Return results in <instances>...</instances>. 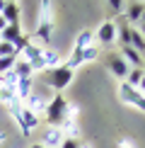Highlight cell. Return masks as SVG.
Listing matches in <instances>:
<instances>
[{
	"label": "cell",
	"instance_id": "cell-14",
	"mask_svg": "<svg viewBox=\"0 0 145 148\" xmlns=\"http://www.w3.org/2000/svg\"><path fill=\"white\" fill-rule=\"evenodd\" d=\"M143 75H145V71H143V68H131V71H128V75H126V80H123V83L128 85V88H136V90H138V85H140V80H143Z\"/></svg>",
	"mask_w": 145,
	"mask_h": 148
},
{
	"label": "cell",
	"instance_id": "cell-3",
	"mask_svg": "<svg viewBox=\"0 0 145 148\" xmlns=\"http://www.w3.org/2000/svg\"><path fill=\"white\" fill-rule=\"evenodd\" d=\"M41 12H39V29H36V41H41V44H48L51 41V29H53V20H51V3L44 0V3L39 5Z\"/></svg>",
	"mask_w": 145,
	"mask_h": 148
},
{
	"label": "cell",
	"instance_id": "cell-4",
	"mask_svg": "<svg viewBox=\"0 0 145 148\" xmlns=\"http://www.w3.org/2000/svg\"><path fill=\"white\" fill-rule=\"evenodd\" d=\"M106 68L111 71V75H114V78L126 80V75H128V71H131V66L123 61V56H121V53L114 51V53H109V56H106Z\"/></svg>",
	"mask_w": 145,
	"mask_h": 148
},
{
	"label": "cell",
	"instance_id": "cell-13",
	"mask_svg": "<svg viewBox=\"0 0 145 148\" xmlns=\"http://www.w3.org/2000/svg\"><path fill=\"white\" fill-rule=\"evenodd\" d=\"M92 41H94V32H92V29H82V32L77 34V41H75V51H82V49L92 46Z\"/></svg>",
	"mask_w": 145,
	"mask_h": 148
},
{
	"label": "cell",
	"instance_id": "cell-16",
	"mask_svg": "<svg viewBox=\"0 0 145 148\" xmlns=\"http://www.w3.org/2000/svg\"><path fill=\"white\" fill-rule=\"evenodd\" d=\"M106 8L111 10V15H116V17H123L126 3H121V0H109V3H106Z\"/></svg>",
	"mask_w": 145,
	"mask_h": 148
},
{
	"label": "cell",
	"instance_id": "cell-5",
	"mask_svg": "<svg viewBox=\"0 0 145 148\" xmlns=\"http://www.w3.org/2000/svg\"><path fill=\"white\" fill-rule=\"evenodd\" d=\"M97 41H99L104 49H109V46L116 44V22H114V20L102 22L99 29H97Z\"/></svg>",
	"mask_w": 145,
	"mask_h": 148
},
{
	"label": "cell",
	"instance_id": "cell-1",
	"mask_svg": "<svg viewBox=\"0 0 145 148\" xmlns=\"http://www.w3.org/2000/svg\"><path fill=\"white\" fill-rule=\"evenodd\" d=\"M72 80V68H68V66H56V68H46L44 71V83L48 85V88L53 90H63L68 88Z\"/></svg>",
	"mask_w": 145,
	"mask_h": 148
},
{
	"label": "cell",
	"instance_id": "cell-17",
	"mask_svg": "<svg viewBox=\"0 0 145 148\" xmlns=\"http://www.w3.org/2000/svg\"><path fill=\"white\" fill-rule=\"evenodd\" d=\"M44 63H46V68H56V66H58L56 51H48V49H44Z\"/></svg>",
	"mask_w": 145,
	"mask_h": 148
},
{
	"label": "cell",
	"instance_id": "cell-24",
	"mask_svg": "<svg viewBox=\"0 0 145 148\" xmlns=\"http://www.w3.org/2000/svg\"><path fill=\"white\" fill-rule=\"evenodd\" d=\"M140 22H143V24H145V12H143V17H140Z\"/></svg>",
	"mask_w": 145,
	"mask_h": 148
},
{
	"label": "cell",
	"instance_id": "cell-11",
	"mask_svg": "<svg viewBox=\"0 0 145 148\" xmlns=\"http://www.w3.org/2000/svg\"><path fill=\"white\" fill-rule=\"evenodd\" d=\"M22 36V29H20V24H7V27L0 32V41H7V44H15L17 39Z\"/></svg>",
	"mask_w": 145,
	"mask_h": 148
},
{
	"label": "cell",
	"instance_id": "cell-15",
	"mask_svg": "<svg viewBox=\"0 0 145 148\" xmlns=\"http://www.w3.org/2000/svg\"><path fill=\"white\" fill-rule=\"evenodd\" d=\"M12 73L17 75V80H22V78H32V66H29L27 61H20V58H17V61H15V68H12Z\"/></svg>",
	"mask_w": 145,
	"mask_h": 148
},
{
	"label": "cell",
	"instance_id": "cell-12",
	"mask_svg": "<svg viewBox=\"0 0 145 148\" xmlns=\"http://www.w3.org/2000/svg\"><path fill=\"white\" fill-rule=\"evenodd\" d=\"M29 95H32V78L17 80V85H15V97H17V100H27Z\"/></svg>",
	"mask_w": 145,
	"mask_h": 148
},
{
	"label": "cell",
	"instance_id": "cell-18",
	"mask_svg": "<svg viewBox=\"0 0 145 148\" xmlns=\"http://www.w3.org/2000/svg\"><path fill=\"white\" fill-rule=\"evenodd\" d=\"M58 148H82V143L77 141V136H65L63 141H60Z\"/></svg>",
	"mask_w": 145,
	"mask_h": 148
},
{
	"label": "cell",
	"instance_id": "cell-22",
	"mask_svg": "<svg viewBox=\"0 0 145 148\" xmlns=\"http://www.w3.org/2000/svg\"><path fill=\"white\" fill-rule=\"evenodd\" d=\"M5 27H7V22H5V20H3V15H0V32H3Z\"/></svg>",
	"mask_w": 145,
	"mask_h": 148
},
{
	"label": "cell",
	"instance_id": "cell-7",
	"mask_svg": "<svg viewBox=\"0 0 145 148\" xmlns=\"http://www.w3.org/2000/svg\"><path fill=\"white\" fill-rule=\"evenodd\" d=\"M145 12V3H126V10H123V20L131 24V27H136L138 22H140Z\"/></svg>",
	"mask_w": 145,
	"mask_h": 148
},
{
	"label": "cell",
	"instance_id": "cell-20",
	"mask_svg": "<svg viewBox=\"0 0 145 148\" xmlns=\"http://www.w3.org/2000/svg\"><path fill=\"white\" fill-rule=\"evenodd\" d=\"M15 61L17 58H0V75H5V73H10L15 68Z\"/></svg>",
	"mask_w": 145,
	"mask_h": 148
},
{
	"label": "cell",
	"instance_id": "cell-26",
	"mask_svg": "<svg viewBox=\"0 0 145 148\" xmlns=\"http://www.w3.org/2000/svg\"><path fill=\"white\" fill-rule=\"evenodd\" d=\"M143 71H145V66H143Z\"/></svg>",
	"mask_w": 145,
	"mask_h": 148
},
{
	"label": "cell",
	"instance_id": "cell-21",
	"mask_svg": "<svg viewBox=\"0 0 145 148\" xmlns=\"http://www.w3.org/2000/svg\"><path fill=\"white\" fill-rule=\"evenodd\" d=\"M138 92H140V95H145V75H143V80H140V85H138Z\"/></svg>",
	"mask_w": 145,
	"mask_h": 148
},
{
	"label": "cell",
	"instance_id": "cell-8",
	"mask_svg": "<svg viewBox=\"0 0 145 148\" xmlns=\"http://www.w3.org/2000/svg\"><path fill=\"white\" fill-rule=\"evenodd\" d=\"M63 138H65L63 129H60V126H51V129H46V134H44V141H41V146H44V148H58Z\"/></svg>",
	"mask_w": 145,
	"mask_h": 148
},
{
	"label": "cell",
	"instance_id": "cell-23",
	"mask_svg": "<svg viewBox=\"0 0 145 148\" xmlns=\"http://www.w3.org/2000/svg\"><path fill=\"white\" fill-rule=\"evenodd\" d=\"M29 148H44V146H41V143H34V146H29Z\"/></svg>",
	"mask_w": 145,
	"mask_h": 148
},
{
	"label": "cell",
	"instance_id": "cell-2",
	"mask_svg": "<svg viewBox=\"0 0 145 148\" xmlns=\"http://www.w3.org/2000/svg\"><path fill=\"white\" fill-rule=\"evenodd\" d=\"M68 116V102H65L63 95H56L51 102L46 104V121L51 126H60Z\"/></svg>",
	"mask_w": 145,
	"mask_h": 148
},
{
	"label": "cell",
	"instance_id": "cell-19",
	"mask_svg": "<svg viewBox=\"0 0 145 148\" xmlns=\"http://www.w3.org/2000/svg\"><path fill=\"white\" fill-rule=\"evenodd\" d=\"M97 56H99V51H97V46L92 44V46H87V49H82V63L85 61H94Z\"/></svg>",
	"mask_w": 145,
	"mask_h": 148
},
{
	"label": "cell",
	"instance_id": "cell-25",
	"mask_svg": "<svg viewBox=\"0 0 145 148\" xmlns=\"http://www.w3.org/2000/svg\"><path fill=\"white\" fill-rule=\"evenodd\" d=\"M82 148H92V146H82Z\"/></svg>",
	"mask_w": 145,
	"mask_h": 148
},
{
	"label": "cell",
	"instance_id": "cell-9",
	"mask_svg": "<svg viewBox=\"0 0 145 148\" xmlns=\"http://www.w3.org/2000/svg\"><path fill=\"white\" fill-rule=\"evenodd\" d=\"M119 53L123 56V61L131 66V68H143V66H145L143 56H140V53H138L133 46H121V51H119Z\"/></svg>",
	"mask_w": 145,
	"mask_h": 148
},
{
	"label": "cell",
	"instance_id": "cell-6",
	"mask_svg": "<svg viewBox=\"0 0 145 148\" xmlns=\"http://www.w3.org/2000/svg\"><path fill=\"white\" fill-rule=\"evenodd\" d=\"M119 97H121L126 104H133V107H138V109H143V112H145V97H143L136 88H128L126 83H121V88H119Z\"/></svg>",
	"mask_w": 145,
	"mask_h": 148
},
{
	"label": "cell",
	"instance_id": "cell-10",
	"mask_svg": "<svg viewBox=\"0 0 145 148\" xmlns=\"http://www.w3.org/2000/svg\"><path fill=\"white\" fill-rule=\"evenodd\" d=\"M7 24H20V5L17 3H5V10L0 12Z\"/></svg>",
	"mask_w": 145,
	"mask_h": 148
}]
</instances>
